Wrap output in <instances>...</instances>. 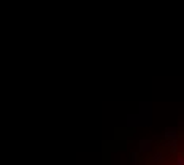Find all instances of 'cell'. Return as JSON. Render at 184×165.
I'll return each mask as SVG.
<instances>
[{
    "label": "cell",
    "mask_w": 184,
    "mask_h": 165,
    "mask_svg": "<svg viewBox=\"0 0 184 165\" xmlns=\"http://www.w3.org/2000/svg\"><path fill=\"white\" fill-rule=\"evenodd\" d=\"M140 145H141V146H140V151H141V152H145V151H149V149H151V141H149V140H146V141H145V140H141V143H140Z\"/></svg>",
    "instance_id": "cell-1"
},
{
    "label": "cell",
    "mask_w": 184,
    "mask_h": 165,
    "mask_svg": "<svg viewBox=\"0 0 184 165\" xmlns=\"http://www.w3.org/2000/svg\"><path fill=\"white\" fill-rule=\"evenodd\" d=\"M176 165H184V156H181V157L176 159Z\"/></svg>",
    "instance_id": "cell-2"
},
{
    "label": "cell",
    "mask_w": 184,
    "mask_h": 165,
    "mask_svg": "<svg viewBox=\"0 0 184 165\" xmlns=\"http://www.w3.org/2000/svg\"><path fill=\"white\" fill-rule=\"evenodd\" d=\"M165 137H167V138H170V137H171V138H175V137H176V133H175V132H173V130H171V132H170V130H168V132H167V133H165Z\"/></svg>",
    "instance_id": "cell-3"
},
{
    "label": "cell",
    "mask_w": 184,
    "mask_h": 165,
    "mask_svg": "<svg viewBox=\"0 0 184 165\" xmlns=\"http://www.w3.org/2000/svg\"><path fill=\"white\" fill-rule=\"evenodd\" d=\"M162 160V154H157L155 157H154V162H160Z\"/></svg>",
    "instance_id": "cell-4"
}]
</instances>
